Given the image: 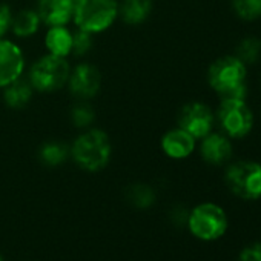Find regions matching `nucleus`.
<instances>
[{
    "label": "nucleus",
    "instance_id": "dca6fc26",
    "mask_svg": "<svg viewBox=\"0 0 261 261\" xmlns=\"http://www.w3.org/2000/svg\"><path fill=\"white\" fill-rule=\"evenodd\" d=\"M4 97H5V103L10 108H14V109L23 108L25 105L30 103V100L33 97V86H31V83L16 80L11 85L5 86Z\"/></svg>",
    "mask_w": 261,
    "mask_h": 261
},
{
    "label": "nucleus",
    "instance_id": "f03ea898",
    "mask_svg": "<svg viewBox=\"0 0 261 261\" xmlns=\"http://www.w3.org/2000/svg\"><path fill=\"white\" fill-rule=\"evenodd\" d=\"M72 157L75 163L89 172L103 169L111 159V140L101 129H89L72 145Z\"/></svg>",
    "mask_w": 261,
    "mask_h": 261
},
{
    "label": "nucleus",
    "instance_id": "ddd939ff",
    "mask_svg": "<svg viewBox=\"0 0 261 261\" xmlns=\"http://www.w3.org/2000/svg\"><path fill=\"white\" fill-rule=\"evenodd\" d=\"M232 155L230 142L220 134H207L203 137L201 157L211 165H223Z\"/></svg>",
    "mask_w": 261,
    "mask_h": 261
},
{
    "label": "nucleus",
    "instance_id": "20e7f679",
    "mask_svg": "<svg viewBox=\"0 0 261 261\" xmlns=\"http://www.w3.org/2000/svg\"><path fill=\"white\" fill-rule=\"evenodd\" d=\"M191 233L203 241H215L221 238L229 226L226 212L215 203H203L192 209L188 217Z\"/></svg>",
    "mask_w": 261,
    "mask_h": 261
},
{
    "label": "nucleus",
    "instance_id": "4be33fe9",
    "mask_svg": "<svg viewBox=\"0 0 261 261\" xmlns=\"http://www.w3.org/2000/svg\"><path fill=\"white\" fill-rule=\"evenodd\" d=\"M92 48V37L89 33L79 30L75 34H72V48L71 53L75 56H83Z\"/></svg>",
    "mask_w": 261,
    "mask_h": 261
},
{
    "label": "nucleus",
    "instance_id": "0eeeda50",
    "mask_svg": "<svg viewBox=\"0 0 261 261\" xmlns=\"http://www.w3.org/2000/svg\"><path fill=\"white\" fill-rule=\"evenodd\" d=\"M217 117L224 133L233 139H243L247 136L253 124L252 112L244 98H223Z\"/></svg>",
    "mask_w": 261,
    "mask_h": 261
},
{
    "label": "nucleus",
    "instance_id": "f257e3e1",
    "mask_svg": "<svg viewBox=\"0 0 261 261\" xmlns=\"http://www.w3.org/2000/svg\"><path fill=\"white\" fill-rule=\"evenodd\" d=\"M246 65L235 56L215 60L209 68V85L223 98L246 97Z\"/></svg>",
    "mask_w": 261,
    "mask_h": 261
},
{
    "label": "nucleus",
    "instance_id": "a211bd4d",
    "mask_svg": "<svg viewBox=\"0 0 261 261\" xmlns=\"http://www.w3.org/2000/svg\"><path fill=\"white\" fill-rule=\"evenodd\" d=\"M126 198L133 206L139 209H146L154 204L155 194L148 185H133L126 189Z\"/></svg>",
    "mask_w": 261,
    "mask_h": 261
},
{
    "label": "nucleus",
    "instance_id": "aec40b11",
    "mask_svg": "<svg viewBox=\"0 0 261 261\" xmlns=\"http://www.w3.org/2000/svg\"><path fill=\"white\" fill-rule=\"evenodd\" d=\"M40 159L48 166H59L68 159V148L56 142L46 143L40 149Z\"/></svg>",
    "mask_w": 261,
    "mask_h": 261
},
{
    "label": "nucleus",
    "instance_id": "9b49d317",
    "mask_svg": "<svg viewBox=\"0 0 261 261\" xmlns=\"http://www.w3.org/2000/svg\"><path fill=\"white\" fill-rule=\"evenodd\" d=\"M75 0H39L37 14L48 27H65L74 17Z\"/></svg>",
    "mask_w": 261,
    "mask_h": 261
},
{
    "label": "nucleus",
    "instance_id": "4468645a",
    "mask_svg": "<svg viewBox=\"0 0 261 261\" xmlns=\"http://www.w3.org/2000/svg\"><path fill=\"white\" fill-rule=\"evenodd\" d=\"M152 11V0H123L118 14L127 25L143 23Z\"/></svg>",
    "mask_w": 261,
    "mask_h": 261
},
{
    "label": "nucleus",
    "instance_id": "f3484780",
    "mask_svg": "<svg viewBox=\"0 0 261 261\" xmlns=\"http://www.w3.org/2000/svg\"><path fill=\"white\" fill-rule=\"evenodd\" d=\"M39 23H40V17L37 11L25 10L20 11L16 17H13L11 28L17 37H30L39 30Z\"/></svg>",
    "mask_w": 261,
    "mask_h": 261
},
{
    "label": "nucleus",
    "instance_id": "6e6552de",
    "mask_svg": "<svg viewBox=\"0 0 261 261\" xmlns=\"http://www.w3.org/2000/svg\"><path fill=\"white\" fill-rule=\"evenodd\" d=\"M178 123L180 127L185 129L194 139H203L207 134H211V129L214 124V114L209 106L194 101L181 109Z\"/></svg>",
    "mask_w": 261,
    "mask_h": 261
},
{
    "label": "nucleus",
    "instance_id": "bb28decb",
    "mask_svg": "<svg viewBox=\"0 0 261 261\" xmlns=\"http://www.w3.org/2000/svg\"><path fill=\"white\" fill-rule=\"evenodd\" d=\"M0 261H4V259H2V256H0Z\"/></svg>",
    "mask_w": 261,
    "mask_h": 261
},
{
    "label": "nucleus",
    "instance_id": "6ab92c4d",
    "mask_svg": "<svg viewBox=\"0 0 261 261\" xmlns=\"http://www.w3.org/2000/svg\"><path fill=\"white\" fill-rule=\"evenodd\" d=\"M259 56H261V42L255 37H247L243 42H240L237 46L235 57H238L244 65L255 63L259 59Z\"/></svg>",
    "mask_w": 261,
    "mask_h": 261
},
{
    "label": "nucleus",
    "instance_id": "1a4fd4ad",
    "mask_svg": "<svg viewBox=\"0 0 261 261\" xmlns=\"http://www.w3.org/2000/svg\"><path fill=\"white\" fill-rule=\"evenodd\" d=\"M25 68V59L20 48L8 40H0V88L19 80Z\"/></svg>",
    "mask_w": 261,
    "mask_h": 261
},
{
    "label": "nucleus",
    "instance_id": "7ed1b4c3",
    "mask_svg": "<svg viewBox=\"0 0 261 261\" xmlns=\"http://www.w3.org/2000/svg\"><path fill=\"white\" fill-rule=\"evenodd\" d=\"M118 16L117 0H75L74 22L89 34L108 30Z\"/></svg>",
    "mask_w": 261,
    "mask_h": 261
},
{
    "label": "nucleus",
    "instance_id": "412c9836",
    "mask_svg": "<svg viewBox=\"0 0 261 261\" xmlns=\"http://www.w3.org/2000/svg\"><path fill=\"white\" fill-rule=\"evenodd\" d=\"M233 11L243 20L261 17V0H233Z\"/></svg>",
    "mask_w": 261,
    "mask_h": 261
},
{
    "label": "nucleus",
    "instance_id": "423d86ee",
    "mask_svg": "<svg viewBox=\"0 0 261 261\" xmlns=\"http://www.w3.org/2000/svg\"><path fill=\"white\" fill-rule=\"evenodd\" d=\"M227 188L243 200L261 198V165L238 162L227 168L224 175Z\"/></svg>",
    "mask_w": 261,
    "mask_h": 261
},
{
    "label": "nucleus",
    "instance_id": "f8f14e48",
    "mask_svg": "<svg viewBox=\"0 0 261 261\" xmlns=\"http://www.w3.org/2000/svg\"><path fill=\"white\" fill-rule=\"evenodd\" d=\"M195 139L188 134L185 129H172L162 139V149L171 159H186L194 152Z\"/></svg>",
    "mask_w": 261,
    "mask_h": 261
},
{
    "label": "nucleus",
    "instance_id": "393cba45",
    "mask_svg": "<svg viewBox=\"0 0 261 261\" xmlns=\"http://www.w3.org/2000/svg\"><path fill=\"white\" fill-rule=\"evenodd\" d=\"M11 23H13L11 10L7 5L0 4V37L7 34V31L11 28Z\"/></svg>",
    "mask_w": 261,
    "mask_h": 261
},
{
    "label": "nucleus",
    "instance_id": "a878e982",
    "mask_svg": "<svg viewBox=\"0 0 261 261\" xmlns=\"http://www.w3.org/2000/svg\"><path fill=\"white\" fill-rule=\"evenodd\" d=\"M188 217H189V212H188L185 207H181V206H177V207H174V209H172L171 218H172L174 224H177V226H181V224L188 223Z\"/></svg>",
    "mask_w": 261,
    "mask_h": 261
},
{
    "label": "nucleus",
    "instance_id": "b1692460",
    "mask_svg": "<svg viewBox=\"0 0 261 261\" xmlns=\"http://www.w3.org/2000/svg\"><path fill=\"white\" fill-rule=\"evenodd\" d=\"M238 261H261V243H253L240 252Z\"/></svg>",
    "mask_w": 261,
    "mask_h": 261
},
{
    "label": "nucleus",
    "instance_id": "9d476101",
    "mask_svg": "<svg viewBox=\"0 0 261 261\" xmlns=\"http://www.w3.org/2000/svg\"><path fill=\"white\" fill-rule=\"evenodd\" d=\"M69 89L75 97L80 98H91L94 97L101 83L100 72L95 66L89 63H82L74 68L72 72H69Z\"/></svg>",
    "mask_w": 261,
    "mask_h": 261
},
{
    "label": "nucleus",
    "instance_id": "2eb2a0df",
    "mask_svg": "<svg viewBox=\"0 0 261 261\" xmlns=\"http://www.w3.org/2000/svg\"><path fill=\"white\" fill-rule=\"evenodd\" d=\"M45 45L49 54L66 57L68 54H71L72 34L65 27H49V31L46 33Z\"/></svg>",
    "mask_w": 261,
    "mask_h": 261
},
{
    "label": "nucleus",
    "instance_id": "5701e85b",
    "mask_svg": "<svg viewBox=\"0 0 261 261\" xmlns=\"http://www.w3.org/2000/svg\"><path fill=\"white\" fill-rule=\"evenodd\" d=\"M72 121L79 127H86L94 121V111L88 105H79L72 109Z\"/></svg>",
    "mask_w": 261,
    "mask_h": 261
},
{
    "label": "nucleus",
    "instance_id": "39448f33",
    "mask_svg": "<svg viewBox=\"0 0 261 261\" xmlns=\"http://www.w3.org/2000/svg\"><path fill=\"white\" fill-rule=\"evenodd\" d=\"M69 72L71 69L65 57L48 54L33 65L30 71V83L40 92H53L68 82Z\"/></svg>",
    "mask_w": 261,
    "mask_h": 261
}]
</instances>
